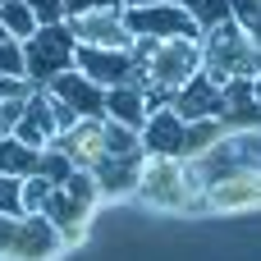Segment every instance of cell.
<instances>
[{
  "label": "cell",
  "instance_id": "6da1fadb",
  "mask_svg": "<svg viewBox=\"0 0 261 261\" xmlns=\"http://www.w3.org/2000/svg\"><path fill=\"white\" fill-rule=\"evenodd\" d=\"M133 60L142 69L147 96L151 106H170V96L202 69V41L193 37H174V41H133Z\"/></svg>",
  "mask_w": 261,
  "mask_h": 261
},
{
  "label": "cell",
  "instance_id": "7a4b0ae2",
  "mask_svg": "<svg viewBox=\"0 0 261 261\" xmlns=\"http://www.w3.org/2000/svg\"><path fill=\"white\" fill-rule=\"evenodd\" d=\"M257 69H261V46L234 18H225V23H216V28L202 32V73L216 87H229L239 78H252Z\"/></svg>",
  "mask_w": 261,
  "mask_h": 261
},
{
  "label": "cell",
  "instance_id": "3957f363",
  "mask_svg": "<svg viewBox=\"0 0 261 261\" xmlns=\"http://www.w3.org/2000/svg\"><path fill=\"white\" fill-rule=\"evenodd\" d=\"M73 50H78V37L69 23H41L23 41V78L32 87H46L64 69H73Z\"/></svg>",
  "mask_w": 261,
  "mask_h": 261
},
{
  "label": "cell",
  "instance_id": "277c9868",
  "mask_svg": "<svg viewBox=\"0 0 261 261\" xmlns=\"http://www.w3.org/2000/svg\"><path fill=\"white\" fill-rule=\"evenodd\" d=\"M60 248H64V234L41 211L0 216V261H50Z\"/></svg>",
  "mask_w": 261,
  "mask_h": 261
},
{
  "label": "cell",
  "instance_id": "5b68a950",
  "mask_svg": "<svg viewBox=\"0 0 261 261\" xmlns=\"http://www.w3.org/2000/svg\"><path fill=\"white\" fill-rule=\"evenodd\" d=\"M124 28L133 32V41H174V37H193L202 41V28L193 23V14L174 0H161V5H142V9H124Z\"/></svg>",
  "mask_w": 261,
  "mask_h": 261
},
{
  "label": "cell",
  "instance_id": "8992f818",
  "mask_svg": "<svg viewBox=\"0 0 261 261\" xmlns=\"http://www.w3.org/2000/svg\"><path fill=\"white\" fill-rule=\"evenodd\" d=\"M73 69L87 73L96 87H124V83H142V69L133 60V50H115V46H78L73 50ZM147 87V83H142Z\"/></svg>",
  "mask_w": 261,
  "mask_h": 261
},
{
  "label": "cell",
  "instance_id": "52a82bcc",
  "mask_svg": "<svg viewBox=\"0 0 261 261\" xmlns=\"http://www.w3.org/2000/svg\"><path fill=\"white\" fill-rule=\"evenodd\" d=\"M142 156L147 161H184L188 156V119L170 106H151L142 124Z\"/></svg>",
  "mask_w": 261,
  "mask_h": 261
},
{
  "label": "cell",
  "instance_id": "ba28073f",
  "mask_svg": "<svg viewBox=\"0 0 261 261\" xmlns=\"http://www.w3.org/2000/svg\"><path fill=\"white\" fill-rule=\"evenodd\" d=\"M188 184H193V174L184 170V161H147L138 193L147 202H156V206H184L188 202Z\"/></svg>",
  "mask_w": 261,
  "mask_h": 261
},
{
  "label": "cell",
  "instance_id": "9c48e42d",
  "mask_svg": "<svg viewBox=\"0 0 261 261\" xmlns=\"http://www.w3.org/2000/svg\"><path fill=\"white\" fill-rule=\"evenodd\" d=\"M78 37V46H115V50H133V32L124 28V9H92L78 18H64Z\"/></svg>",
  "mask_w": 261,
  "mask_h": 261
},
{
  "label": "cell",
  "instance_id": "30bf717a",
  "mask_svg": "<svg viewBox=\"0 0 261 261\" xmlns=\"http://www.w3.org/2000/svg\"><path fill=\"white\" fill-rule=\"evenodd\" d=\"M46 92H50L55 101H64L78 119H106V87H96V83H92L87 73H78V69H64L60 78H50Z\"/></svg>",
  "mask_w": 261,
  "mask_h": 261
},
{
  "label": "cell",
  "instance_id": "8fae6325",
  "mask_svg": "<svg viewBox=\"0 0 261 261\" xmlns=\"http://www.w3.org/2000/svg\"><path fill=\"white\" fill-rule=\"evenodd\" d=\"M170 110H179L188 124L193 119H225V87H216L202 69L170 96Z\"/></svg>",
  "mask_w": 261,
  "mask_h": 261
},
{
  "label": "cell",
  "instance_id": "7c38bea8",
  "mask_svg": "<svg viewBox=\"0 0 261 261\" xmlns=\"http://www.w3.org/2000/svg\"><path fill=\"white\" fill-rule=\"evenodd\" d=\"M142 165H147V156H101V161H92L87 174L96 179L101 197H128L142 184Z\"/></svg>",
  "mask_w": 261,
  "mask_h": 261
},
{
  "label": "cell",
  "instance_id": "4fadbf2b",
  "mask_svg": "<svg viewBox=\"0 0 261 261\" xmlns=\"http://www.w3.org/2000/svg\"><path fill=\"white\" fill-rule=\"evenodd\" d=\"M87 211H92V202H83V197H78V193H69L64 184H55V188H50V197H46V206H41V216L64 234V243H73V239L83 234Z\"/></svg>",
  "mask_w": 261,
  "mask_h": 261
},
{
  "label": "cell",
  "instance_id": "5bb4252c",
  "mask_svg": "<svg viewBox=\"0 0 261 261\" xmlns=\"http://www.w3.org/2000/svg\"><path fill=\"white\" fill-rule=\"evenodd\" d=\"M147 115H151V96H147L142 83H124V87H110V92H106V119H115V124L142 133Z\"/></svg>",
  "mask_w": 261,
  "mask_h": 261
},
{
  "label": "cell",
  "instance_id": "9a60e30c",
  "mask_svg": "<svg viewBox=\"0 0 261 261\" xmlns=\"http://www.w3.org/2000/svg\"><path fill=\"white\" fill-rule=\"evenodd\" d=\"M37 147H28V142H18L14 133L9 138H0V174H14V179H28V174H37Z\"/></svg>",
  "mask_w": 261,
  "mask_h": 261
},
{
  "label": "cell",
  "instance_id": "2e32d148",
  "mask_svg": "<svg viewBox=\"0 0 261 261\" xmlns=\"http://www.w3.org/2000/svg\"><path fill=\"white\" fill-rule=\"evenodd\" d=\"M101 147H106L101 156H142V133L138 128H124L115 119H101Z\"/></svg>",
  "mask_w": 261,
  "mask_h": 261
},
{
  "label": "cell",
  "instance_id": "e0dca14e",
  "mask_svg": "<svg viewBox=\"0 0 261 261\" xmlns=\"http://www.w3.org/2000/svg\"><path fill=\"white\" fill-rule=\"evenodd\" d=\"M0 28H5V37H14V41H28L41 23H37V14L23 5V0H0Z\"/></svg>",
  "mask_w": 261,
  "mask_h": 261
},
{
  "label": "cell",
  "instance_id": "ac0fdd59",
  "mask_svg": "<svg viewBox=\"0 0 261 261\" xmlns=\"http://www.w3.org/2000/svg\"><path fill=\"white\" fill-rule=\"evenodd\" d=\"M73 170H78V165H73L60 147H41V156H37V174H41L46 184H64Z\"/></svg>",
  "mask_w": 261,
  "mask_h": 261
},
{
  "label": "cell",
  "instance_id": "d6986e66",
  "mask_svg": "<svg viewBox=\"0 0 261 261\" xmlns=\"http://www.w3.org/2000/svg\"><path fill=\"white\" fill-rule=\"evenodd\" d=\"M174 5H184V9L193 14V23H197L202 32L229 18V0H174Z\"/></svg>",
  "mask_w": 261,
  "mask_h": 261
},
{
  "label": "cell",
  "instance_id": "ffe728a7",
  "mask_svg": "<svg viewBox=\"0 0 261 261\" xmlns=\"http://www.w3.org/2000/svg\"><path fill=\"white\" fill-rule=\"evenodd\" d=\"M229 18L261 46V0H229Z\"/></svg>",
  "mask_w": 261,
  "mask_h": 261
},
{
  "label": "cell",
  "instance_id": "44dd1931",
  "mask_svg": "<svg viewBox=\"0 0 261 261\" xmlns=\"http://www.w3.org/2000/svg\"><path fill=\"white\" fill-rule=\"evenodd\" d=\"M0 216H23V179L0 174Z\"/></svg>",
  "mask_w": 261,
  "mask_h": 261
},
{
  "label": "cell",
  "instance_id": "7402d4cb",
  "mask_svg": "<svg viewBox=\"0 0 261 261\" xmlns=\"http://www.w3.org/2000/svg\"><path fill=\"white\" fill-rule=\"evenodd\" d=\"M0 78H23V41H0Z\"/></svg>",
  "mask_w": 261,
  "mask_h": 261
},
{
  "label": "cell",
  "instance_id": "603a6c76",
  "mask_svg": "<svg viewBox=\"0 0 261 261\" xmlns=\"http://www.w3.org/2000/svg\"><path fill=\"white\" fill-rule=\"evenodd\" d=\"M50 188H55V184H46L41 174H28V179H23V211H41L46 197H50Z\"/></svg>",
  "mask_w": 261,
  "mask_h": 261
},
{
  "label": "cell",
  "instance_id": "cb8c5ba5",
  "mask_svg": "<svg viewBox=\"0 0 261 261\" xmlns=\"http://www.w3.org/2000/svg\"><path fill=\"white\" fill-rule=\"evenodd\" d=\"M32 14H37V23H64V0H23Z\"/></svg>",
  "mask_w": 261,
  "mask_h": 261
},
{
  "label": "cell",
  "instance_id": "d4e9b609",
  "mask_svg": "<svg viewBox=\"0 0 261 261\" xmlns=\"http://www.w3.org/2000/svg\"><path fill=\"white\" fill-rule=\"evenodd\" d=\"M92 9H124L119 0H64V18H78V14H92Z\"/></svg>",
  "mask_w": 261,
  "mask_h": 261
},
{
  "label": "cell",
  "instance_id": "484cf974",
  "mask_svg": "<svg viewBox=\"0 0 261 261\" xmlns=\"http://www.w3.org/2000/svg\"><path fill=\"white\" fill-rule=\"evenodd\" d=\"M252 101H257V106H261V69H257V73H252Z\"/></svg>",
  "mask_w": 261,
  "mask_h": 261
},
{
  "label": "cell",
  "instance_id": "4316f807",
  "mask_svg": "<svg viewBox=\"0 0 261 261\" xmlns=\"http://www.w3.org/2000/svg\"><path fill=\"white\" fill-rule=\"evenodd\" d=\"M124 9H142V5H161V0H119Z\"/></svg>",
  "mask_w": 261,
  "mask_h": 261
},
{
  "label": "cell",
  "instance_id": "83f0119b",
  "mask_svg": "<svg viewBox=\"0 0 261 261\" xmlns=\"http://www.w3.org/2000/svg\"><path fill=\"white\" fill-rule=\"evenodd\" d=\"M0 41H5V28H0Z\"/></svg>",
  "mask_w": 261,
  "mask_h": 261
}]
</instances>
